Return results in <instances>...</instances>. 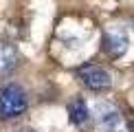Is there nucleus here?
<instances>
[{
	"label": "nucleus",
	"instance_id": "f257e3e1",
	"mask_svg": "<svg viewBox=\"0 0 134 132\" xmlns=\"http://www.w3.org/2000/svg\"><path fill=\"white\" fill-rule=\"evenodd\" d=\"M26 108H29V97L20 84L9 81L0 88V119L2 121L22 117Z\"/></svg>",
	"mask_w": 134,
	"mask_h": 132
},
{
	"label": "nucleus",
	"instance_id": "f03ea898",
	"mask_svg": "<svg viewBox=\"0 0 134 132\" xmlns=\"http://www.w3.org/2000/svg\"><path fill=\"white\" fill-rule=\"evenodd\" d=\"M75 77L81 81L83 88L92 92H105L112 88V75L99 64H83L75 70Z\"/></svg>",
	"mask_w": 134,
	"mask_h": 132
},
{
	"label": "nucleus",
	"instance_id": "7ed1b4c3",
	"mask_svg": "<svg viewBox=\"0 0 134 132\" xmlns=\"http://www.w3.org/2000/svg\"><path fill=\"white\" fill-rule=\"evenodd\" d=\"M101 48L108 57L112 59H119L123 57L130 48V35H127L125 26H119V24H110L103 29V37H101Z\"/></svg>",
	"mask_w": 134,
	"mask_h": 132
},
{
	"label": "nucleus",
	"instance_id": "20e7f679",
	"mask_svg": "<svg viewBox=\"0 0 134 132\" xmlns=\"http://www.w3.org/2000/svg\"><path fill=\"white\" fill-rule=\"evenodd\" d=\"M90 114L94 117V123H97V128L101 132H121L123 130V114L110 101H97Z\"/></svg>",
	"mask_w": 134,
	"mask_h": 132
},
{
	"label": "nucleus",
	"instance_id": "39448f33",
	"mask_svg": "<svg viewBox=\"0 0 134 132\" xmlns=\"http://www.w3.org/2000/svg\"><path fill=\"white\" fill-rule=\"evenodd\" d=\"M90 108H88V103L83 101L81 97L72 99V101L68 103V119L72 125H77V128H83V125L90 121Z\"/></svg>",
	"mask_w": 134,
	"mask_h": 132
},
{
	"label": "nucleus",
	"instance_id": "423d86ee",
	"mask_svg": "<svg viewBox=\"0 0 134 132\" xmlns=\"http://www.w3.org/2000/svg\"><path fill=\"white\" fill-rule=\"evenodd\" d=\"M18 66V51L9 42L0 40V75H9Z\"/></svg>",
	"mask_w": 134,
	"mask_h": 132
},
{
	"label": "nucleus",
	"instance_id": "0eeeda50",
	"mask_svg": "<svg viewBox=\"0 0 134 132\" xmlns=\"http://www.w3.org/2000/svg\"><path fill=\"white\" fill-rule=\"evenodd\" d=\"M18 132H35V130H31V128H22V130H18Z\"/></svg>",
	"mask_w": 134,
	"mask_h": 132
},
{
	"label": "nucleus",
	"instance_id": "6e6552de",
	"mask_svg": "<svg viewBox=\"0 0 134 132\" xmlns=\"http://www.w3.org/2000/svg\"><path fill=\"white\" fill-rule=\"evenodd\" d=\"M130 130H132V132H134V121H132V123H130Z\"/></svg>",
	"mask_w": 134,
	"mask_h": 132
}]
</instances>
